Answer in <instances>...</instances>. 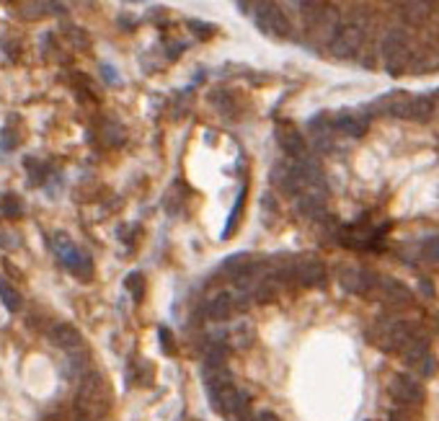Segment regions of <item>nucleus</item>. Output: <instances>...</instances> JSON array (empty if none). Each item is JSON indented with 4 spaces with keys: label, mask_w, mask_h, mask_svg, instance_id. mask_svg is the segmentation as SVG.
Instances as JSON below:
<instances>
[{
    "label": "nucleus",
    "mask_w": 439,
    "mask_h": 421,
    "mask_svg": "<svg viewBox=\"0 0 439 421\" xmlns=\"http://www.w3.org/2000/svg\"><path fill=\"white\" fill-rule=\"evenodd\" d=\"M75 408L83 416V421H103L114 408V390L109 380L99 372H88L83 377L75 398Z\"/></svg>",
    "instance_id": "f257e3e1"
},
{
    "label": "nucleus",
    "mask_w": 439,
    "mask_h": 421,
    "mask_svg": "<svg viewBox=\"0 0 439 421\" xmlns=\"http://www.w3.org/2000/svg\"><path fill=\"white\" fill-rule=\"evenodd\" d=\"M421 336H426V331L421 329L419 323L398 321V318H383V321H377L375 326H372V331H370V341H372L377 349H383V352H398V354H401L411 341L421 339Z\"/></svg>",
    "instance_id": "f03ea898"
},
{
    "label": "nucleus",
    "mask_w": 439,
    "mask_h": 421,
    "mask_svg": "<svg viewBox=\"0 0 439 421\" xmlns=\"http://www.w3.org/2000/svg\"><path fill=\"white\" fill-rule=\"evenodd\" d=\"M367 39V24L365 19H349L339 24V28L333 31V37L329 42V52L339 60H351L359 55V49Z\"/></svg>",
    "instance_id": "7ed1b4c3"
},
{
    "label": "nucleus",
    "mask_w": 439,
    "mask_h": 421,
    "mask_svg": "<svg viewBox=\"0 0 439 421\" xmlns=\"http://www.w3.org/2000/svg\"><path fill=\"white\" fill-rule=\"evenodd\" d=\"M52 251L57 254V258L65 264V269L75 274L78 279H91L93 276V261L91 256H85L81 248L75 246L73 238L70 236H65V233H55L52 236Z\"/></svg>",
    "instance_id": "20e7f679"
},
{
    "label": "nucleus",
    "mask_w": 439,
    "mask_h": 421,
    "mask_svg": "<svg viewBox=\"0 0 439 421\" xmlns=\"http://www.w3.org/2000/svg\"><path fill=\"white\" fill-rule=\"evenodd\" d=\"M383 60L388 73H403L411 65V49H408V34L403 28H390L383 39Z\"/></svg>",
    "instance_id": "39448f33"
},
{
    "label": "nucleus",
    "mask_w": 439,
    "mask_h": 421,
    "mask_svg": "<svg viewBox=\"0 0 439 421\" xmlns=\"http://www.w3.org/2000/svg\"><path fill=\"white\" fill-rule=\"evenodd\" d=\"M251 8H254L256 24L264 28L266 34H272V37L276 39H287L292 34V24L284 16L282 6H274V3H256V6H251Z\"/></svg>",
    "instance_id": "423d86ee"
},
{
    "label": "nucleus",
    "mask_w": 439,
    "mask_h": 421,
    "mask_svg": "<svg viewBox=\"0 0 439 421\" xmlns=\"http://www.w3.org/2000/svg\"><path fill=\"white\" fill-rule=\"evenodd\" d=\"M290 282L302 284V287H320V284L326 282V264L315 256L292 258Z\"/></svg>",
    "instance_id": "0eeeda50"
},
{
    "label": "nucleus",
    "mask_w": 439,
    "mask_h": 421,
    "mask_svg": "<svg viewBox=\"0 0 439 421\" xmlns=\"http://www.w3.org/2000/svg\"><path fill=\"white\" fill-rule=\"evenodd\" d=\"M370 297H377L390 308H403V305L411 302V287L403 284L401 279H395V276H377V284Z\"/></svg>",
    "instance_id": "6e6552de"
},
{
    "label": "nucleus",
    "mask_w": 439,
    "mask_h": 421,
    "mask_svg": "<svg viewBox=\"0 0 439 421\" xmlns=\"http://www.w3.org/2000/svg\"><path fill=\"white\" fill-rule=\"evenodd\" d=\"M336 276H339L341 287L351 295H367V297H370L377 284V274L367 272V269H362V266H351V264L341 266Z\"/></svg>",
    "instance_id": "1a4fd4ad"
},
{
    "label": "nucleus",
    "mask_w": 439,
    "mask_h": 421,
    "mask_svg": "<svg viewBox=\"0 0 439 421\" xmlns=\"http://www.w3.org/2000/svg\"><path fill=\"white\" fill-rule=\"evenodd\" d=\"M388 390H390V395H393L401 406H406V408H416V406L424 403V385H421L419 380H413L411 375H393Z\"/></svg>",
    "instance_id": "9d476101"
},
{
    "label": "nucleus",
    "mask_w": 439,
    "mask_h": 421,
    "mask_svg": "<svg viewBox=\"0 0 439 421\" xmlns=\"http://www.w3.org/2000/svg\"><path fill=\"white\" fill-rule=\"evenodd\" d=\"M274 138H276V142H279V147H282L284 153L292 158V160H300V158H305V150H308V145H305V140H302L300 129L295 127L290 119L276 122Z\"/></svg>",
    "instance_id": "9b49d317"
},
{
    "label": "nucleus",
    "mask_w": 439,
    "mask_h": 421,
    "mask_svg": "<svg viewBox=\"0 0 439 421\" xmlns=\"http://www.w3.org/2000/svg\"><path fill=\"white\" fill-rule=\"evenodd\" d=\"M49 339H52L55 347H60L67 354H75V352L85 349V339H83V333L75 329L73 323H55L49 329Z\"/></svg>",
    "instance_id": "f8f14e48"
},
{
    "label": "nucleus",
    "mask_w": 439,
    "mask_h": 421,
    "mask_svg": "<svg viewBox=\"0 0 439 421\" xmlns=\"http://www.w3.org/2000/svg\"><path fill=\"white\" fill-rule=\"evenodd\" d=\"M212 104L217 106L220 114H225L230 119H240L246 114V101L238 91H230V88H220L212 93Z\"/></svg>",
    "instance_id": "ddd939ff"
},
{
    "label": "nucleus",
    "mask_w": 439,
    "mask_h": 421,
    "mask_svg": "<svg viewBox=\"0 0 439 421\" xmlns=\"http://www.w3.org/2000/svg\"><path fill=\"white\" fill-rule=\"evenodd\" d=\"M24 138H26L24 122H21L19 114H10L8 119H6V127H3V147L6 150H16L24 142Z\"/></svg>",
    "instance_id": "4468645a"
},
{
    "label": "nucleus",
    "mask_w": 439,
    "mask_h": 421,
    "mask_svg": "<svg viewBox=\"0 0 439 421\" xmlns=\"http://www.w3.org/2000/svg\"><path fill=\"white\" fill-rule=\"evenodd\" d=\"M434 111V101L429 96H411L408 99V106L403 111V119H413V122H424L431 117Z\"/></svg>",
    "instance_id": "2eb2a0df"
},
{
    "label": "nucleus",
    "mask_w": 439,
    "mask_h": 421,
    "mask_svg": "<svg viewBox=\"0 0 439 421\" xmlns=\"http://www.w3.org/2000/svg\"><path fill=\"white\" fill-rule=\"evenodd\" d=\"M10 8L19 13L24 21H42L49 13V10H63L60 6H47V3H13Z\"/></svg>",
    "instance_id": "dca6fc26"
},
{
    "label": "nucleus",
    "mask_w": 439,
    "mask_h": 421,
    "mask_svg": "<svg viewBox=\"0 0 439 421\" xmlns=\"http://www.w3.org/2000/svg\"><path fill=\"white\" fill-rule=\"evenodd\" d=\"M331 127L344 132V135H349V138H362V135L367 132V122L359 119L357 114H339Z\"/></svg>",
    "instance_id": "f3484780"
},
{
    "label": "nucleus",
    "mask_w": 439,
    "mask_h": 421,
    "mask_svg": "<svg viewBox=\"0 0 439 421\" xmlns=\"http://www.w3.org/2000/svg\"><path fill=\"white\" fill-rule=\"evenodd\" d=\"M99 140L103 145H122L124 142V129H122L119 122L103 119L99 127Z\"/></svg>",
    "instance_id": "a211bd4d"
},
{
    "label": "nucleus",
    "mask_w": 439,
    "mask_h": 421,
    "mask_svg": "<svg viewBox=\"0 0 439 421\" xmlns=\"http://www.w3.org/2000/svg\"><path fill=\"white\" fill-rule=\"evenodd\" d=\"M0 302H3L10 313H19L21 308H24V297H21V292L8 279H0Z\"/></svg>",
    "instance_id": "6ab92c4d"
},
{
    "label": "nucleus",
    "mask_w": 439,
    "mask_h": 421,
    "mask_svg": "<svg viewBox=\"0 0 439 421\" xmlns=\"http://www.w3.org/2000/svg\"><path fill=\"white\" fill-rule=\"evenodd\" d=\"M401 10H403V16H406L408 21H413V24H421V21L429 19V13L434 8H431L429 3H403Z\"/></svg>",
    "instance_id": "aec40b11"
},
{
    "label": "nucleus",
    "mask_w": 439,
    "mask_h": 421,
    "mask_svg": "<svg viewBox=\"0 0 439 421\" xmlns=\"http://www.w3.org/2000/svg\"><path fill=\"white\" fill-rule=\"evenodd\" d=\"M0 210H3V215H6L8 220L24 217V207H21V199L16 194H3V197H0Z\"/></svg>",
    "instance_id": "412c9836"
},
{
    "label": "nucleus",
    "mask_w": 439,
    "mask_h": 421,
    "mask_svg": "<svg viewBox=\"0 0 439 421\" xmlns=\"http://www.w3.org/2000/svg\"><path fill=\"white\" fill-rule=\"evenodd\" d=\"M124 284H127V292L132 295V300L135 302L145 300V276L140 274V272H132V274L124 279Z\"/></svg>",
    "instance_id": "4be33fe9"
},
{
    "label": "nucleus",
    "mask_w": 439,
    "mask_h": 421,
    "mask_svg": "<svg viewBox=\"0 0 439 421\" xmlns=\"http://www.w3.org/2000/svg\"><path fill=\"white\" fill-rule=\"evenodd\" d=\"M21 238H19V233L10 228L6 220H0V248L3 251H13V248H19Z\"/></svg>",
    "instance_id": "5701e85b"
},
{
    "label": "nucleus",
    "mask_w": 439,
    "mask_h": 421,
    "mask_svg": "<svg viewBox=\"0 0 439 421\" xmlns=\"http://www.w3.org/2000/svg\"><path fill=\"white\" fill-rule=\"evenodd\" d=\"M243 201H246V186H243V189H240V194H238V201H235V210L230 212V217H228V228H225V233H222V238H230V236H233V230L238 228V225H235V215H240V212H243Z\"/></svg>",
    "instance_id": "b1692460"
},
{
    "label": "nucleus",
    "mask_w": 439,
    "mask_h": 421,
    "mask_svg": "<svg viewBox=\"0 0 439 421\" xmlns=\"http://www.w3.org/2000/svg\"><path fill=\"white\" fill-rule=\"evenodd\" d=\"M0 49L8 57H16L21 52V39L16 37V34H8V31H6V34L0 37Z\"/></svg>",
    "instance_id": "393cba45"
},
{
    "label": "nucleus",
    "mask_w": 439,
    "mask_h": 421,
    "mask_svg": "<svg viewBox=\"0 0 439 421\" xmlns=\"http://www.w3.org/2000/svg\"><path fill=\"white\" fill-rule=\"evenodd\" d=\"M24 163H26V174H31V181L37 183H42L44 181V176H47V168L42 163H39L37 158H26V160H24Z\"/></svg>",
    "instance_id": "a878e982"
},
{
    "label": "nucleus",
    "mask_w": 439,
    "mask_h": 421,
    "mask_svg": "<svg viewBox=\"0 0 439 421\" xmlns=\"http://www.w3.org/2000/svg\"><path fill=\"white\" fill-rule=\"evenodd\" d=\"M189 28H192V31H194V34H197L199 39H204V42H207V39H212L215 34H217V28L212 26V24H204V21H197V19L189 21Z\"/></svg>",
    "instance_id": "bb28decb"
},
{
    "label": "nucleus",
    "mask_w": 439,
    "mask_h": 421,
    "mask_svg": "<svg viewBox=\"0 0 439 421\" xmlns=\"http://www.w3.org/2000/svg\"><path fill=\"white\" fill-rule=\"evenodd\" d=\"M158 341H160V349H163V354L174 357V354H176V339H174V333H171L168 329H158Z\"/></svg>",
    "instance_id": "cd10ccee"
},
{
    "label": "nucleus",
    "mask_w": 439,
    "mask_h": 421,
    "mask_svg": "<svg viewBox=\"0 0 439 421\" xmlns=\"http://www.w3.org/2000/svg\"><path fill=\"white\" fill-rule=\"evenodd\" d=\"M437 367H439L437 359L431 357V352H429V354L421 359V362H416V367H413V370H416L421 377H431V375H437Z\"/></svg>",
    "instance_id": "c85d7f7f"
},
{
    "label": "nucleus",
    "mask_w": 439,
    "mask_h": 421,
    "mask_svg": "<svg viewBox=\"0 0 439 421\" xmlns=\"http://www.w3.org/2000/svg\"><path fill=\"white\" fill-rule=\"evenodd\" d=\"M421 256L426 258V261H439V236L437 238L424 240V246H421Z\"/></svg>",
    "instance_id": "c756f323"
},
{
    "label": "nucleus",
    "mask_w": 439,
    "mask_h": 421,
    "mask_svg": "<svg viewBox=\"0 0 439 421\" xmlns=\"http://www.w3.org/2000/svg\"><path fill=\"white\" fill-rule=\"evenodd\" d=\"M390 421H416L411 416V408H395V411H390Z\"/></svg>",
    "instance_id": "7c9ffc66"
},
{
    "label": "nucleus",
    "mask_w": 439,
    "mask_h": 421,
    "mask_svg": "<svg viewBox=\"0 0 439 421\" xmlns=\"http://www.w3.org/2000/svg\"><path fill=\"white\" fill-rule=\"evenodd\" d=\"M254 421H282V419H279L274 411H269V408H266V411H258V416Z\"/></svg>",
    "instance_id": "2f4dec72"
},
{
    "label": "nucleus",
    "mask_w": 439,
    "mask_h": 421,
    "mask_svg": "<svg viewBox=\"0 0 439 421\" xmlns=\"http://www.w3.org/2000/svg\"><path fill=\"white\" fill-rule=\"evenodd\" d=\"M421 287H424V295H434V287H429V282H421Z\"/></svg>",
    "instance_id": "473e14b6"
},
{
    "label": "nucleus",
    "mask_w": 439,
    "mask_h": 421,
    "mask_svg": "<svg viewBox=\"0 0 439 421\" xmlns=\"http://www.w3.org/2000/svg\"><path fill=\"white\" fill-rule=\"evenodd\" d=\"M437 329H439V315H437Z\"/></svg>",
    "instance_id": "72a5a7b5"
},
{
    "label": "nucleus",
    "mask_w": 439,
    "mask_h": 421,
    "mask_svg": "<svg viewBox=\"0 0 439 421\" xmlns=\"http://www.w3.org/2000/svg\"><path fill=\"white\" fill-rule=\"evenodd\" d=\"M189 421H199V419H189Z\"/></svg>",
    "instance_id": "f704fd0d"
}]
</instances>
